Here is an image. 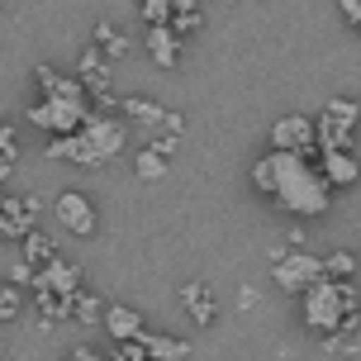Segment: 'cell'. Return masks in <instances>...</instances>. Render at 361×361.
Returning a JSON list of instances; mask_svg holds the SVG:
<instances>
[{
	"label": "cell",
	"instance_id": "6da1fadb",
	"mask_svg": "<svg viewBox=\"0 0 361 361\" xmlns=\"http://www.w3.org/2000/svg\"><path fill=\"white\" fill-rule=\"evenodd\" d=\"M252 190L267 195L281 214H295V219H319L333 204V190L314 171V162H305L300 152H281V147H271L267 157L252 162Z\"/></svg>",
	"mask_w": 361,
	"mask_h": 361
},
{
	"label": "cell",
	"instance_id": "7a4b0ae2",
	"mask_svg": "<svg viewBox=\"0 0 361 361\" xmlns=\"http://www.w3.org/2000/svg\"><path fill=\"white\" fill-rule=\"evenodd\" d=\"M361 309V295H357V281H314V286L300 295V319H305L309 333H319V338H333L338 328H343L347 314H357Z\"/></svg>",
	"mask_w": 361,
	"mask_h": 361
},
{
	"label": "cell",
	"instance_id": "3957f363",
	"mask_svg": "<svg viewBox=\"0 0 361 361\" xmlns=\"http://www.w3.org/2000/svg\"><path fill=\"white\" fill-rule=\"evenodd\" d=\"M124 147H128V124L124 119H119V114H95V109H90L86 124L76 128V157L72 162L105 166V162H114Z\"/></svg>",
	"mask_w": 361,
	"mask_h": 361
},
{
	"label": "cell",
	"instance_id": "277c9868",
	"mask_svg": "<svg viewBox=\"0 0 361 361\" xmlns=\"http://www.w3.org/2000/svg\"><path fill=\"white\" fill-rule=\"evenodd\" d=\"M314 147H343V152H357V105L352 100H328L319 114H314Z\"/></svg>",
	"mask_w": 361,
	"mask_h": 361
},
{
	"label": "cell",
	"instance_id": "5b68a950",
	"mask_svg": "<svg viewBox=\"0 0 361 361\" xmlns=\"http://www.w3.org/2000/svg\"><path fill=\"white\" fill-rule=\"evenodd\" d=\"M24 114H29V124H34V128H43L48 138H57V133H76V128L86 124L90 105H86V100H48V95H38Z\"/></svg>",
	"mask_w": 361,
	"mask_h": 361
},
{
	"label": "cell",
	"instance_id": "8992f818",
	"mask_svg": "<svg viewBox=\"0 0 361 361\" xmlns=\"http://www.w3.org/2000/svg\"><path fill=\"white\" fill-rule=\"evenodd\" d=\"M271 276H276V286L286 290V295H305V290L319 281V257L276 247V252H271Z\"/></svg>",
	"mask_w": 361,
	"mask_h": 361
},
{
	"label": "cell",
	"instance_id": "52a82bcc",
	"mask_svg": "<svg viewBox=\"0 0 361 361\" xmlns=\"http://www.w3.org/2000/svg\"><path fill=\"white\" fill-rule=\"evenodd\" d=\"M271 147L300 152L305 162H314V157H319V147H314V119H309V114H281V119L271 124Z\"/></svg>",
	"mask_w": 361,
	"mask_h": 361
},
{
	"label": "cell",
	"instance_id": "ba28073f",
	"mask_svg": "<svg viewBox=\"0 0 361 361\" xmlns=\"http://www.w3.org/2000/svg\"><path fill=\"white\" fill-rule=\"evenodd\" d=\"M38 204L43 200L29 190V195H0V243H19V238L29 233V228H38L34 214H38Z\"/></svg>",
	"mask_w": 361,
	"mask_h": 361
},
{
	"label": "cell",
	"instance_id": "9c48e42d",
	"mask_svg": "<svg viewBox=\"0 0 361 361\" xmlns=\"http://www.w3.org/2000/svg\"><path fill=\"white\" fill-rule=\"evenodd\" d=\"M81 286H86V271L76 267V262H67V257H48V262L34 271V281H29V290H53L62 300H72Z\"/></svg>",
	"mask_w": 361,
	"mask_h": 361
},
{
	"label": "cell",
	"instance_id": "30bf717a",
	"mask_svg": "<svg viewBox=\"0 0 361 361\" xmlns=\"http://www.w3.org/2000/svg\"><path fill=\"white\" fill-rule=\"evenodd\" d=\"M53 214H57V224L76 238L95 233V204H90V195H81V190H62V195L53 200Z\"/></svg>",
	"mask_w": 361,
	"mask_h": 361
},
{
	"label": "cell",
	"instance_id": "8fae6325",
	"mask_svg": "<svg viewBox=\"0 0 361 361\" xmlns=\"http://www.w3.org/2000/svg\"><path fill=\"white\" fill-rule=\"evenodd\" d=\"M314 171L328 180V190H352V185H357V176H361V162H357V152H343V147H324Z\"/></svg>",
	"mask_w": 361,
	"mask_h": 361
},
{
	"label": "cell",
	"instance_id": "7c38bea8",
	"mask_svg": "<svg viewBox=\"0 0 361 361\" xmlns=\"http://www.w3.org/2000/svg\"><path fill=\"white\" fill-rule=\"evenodd\" d=\"M180 309L190 314V324L195 328H214L219 324V295L209 281H185L180 286Z\"/></svg>",
	"mask_w": 361,
	"mask_h": 361
},
{
	"label": "cell",
	"instance_id": "4fadbf2b",
	"mask_svg": "<svg viewBox=\"0 0 361 361\" xmlns=\"http://www.w3.org/2000/svg\"><path fill=\"white\" fill-rule=\"evenodd\" d=\"M143 53L152 57V67H180V38L166 24H147L143 29Z\"/></svg>",
	"mask_w": 361,
	"mask_h": 361
},
{
	"label": "cell",
	"instance_id": "5bb4252c",
	"mask_svg": "<svg viewBox=\"0 0 361 361\" xmlns=\"http://www.w3.org/2000/svg\"><path fill=\"white\" fill-rule=\"evenodd\" d=\"M133 343L143 347L147 361H185V357H190V343L176 338V333H152V328H143Z\"/></svg>",
	"mask_w": 361,
	"mask_h": 361
},
{
	"label": "cell",
	"instance_id": "9a60e30c",
	"mask_svg": "<svg viewBox=\"0 0 361 361\" xmlns=\"http://www.w3.org/2000/svg\"><path fill=\"white\" fill-rule=\"evenodd\" d=\"M100 328H105L114 343H133V338H138L147 324H143V314H138L133 305H105V314H100Z\"/></svg>",
	"mask_w": 361,
	"mask_h": 361
},
{
	"label": "cell",
	"instance_id": "2e32d148",
	"mask_svg": "<svg viewBox=\"0 0 361 361\" xmlns=\"http://www.w3.org/2000/svg\"><path fill=\"white\" fill-rule=\"evenodd\" d=\"M34 81H38V90L48 95V100H86V90H81V81H76L72 72H57V67H34ZM90 105V100H86Z\"/></svg>",
	"mask_w": 361,
	"mask_h": 361
},
{
	"label": "cell",
	"instance_id": "e0dca14e",
	"mask_svg": "<svg viewBox=\"0 0 361 361\" xmlns=\"http://www.w3.org/2000/svg\"><path fill=\"white\" fill-rule=\"evenodd\" d=\"M76 81H81V90H86V100H95V95H105L109 90V62L95 48H86V53L76 57Z\"/></svg>",
	"mask_w": 361,
	"mask_h": 361
},
{
	"label": "cell",
	"instance_id": "ac0fdd59",
	"mask_svg": "<svg viewBox=\"0 0 361 361\" xmlns=\"http://www.w3.org/2000/svg\"><path fill=\"white\" fill-rule=\"evenodd\" d=\"M90 48L105 57V62H119V57H128V48H133V43H128V34L119 29V24L100 19V24L90 29Z\"/></svg>",
	"mask_w": 361,
	"mask_h": 361
},
{
	"label": "cell",
	"instance_id": "d6986e66",
	"mask_svg": "<svg viewBox=\"0 0 361 361\" xmlns=\"http://www.w3.org/2000/svg\"><path fill=\"white\" fill-rule=\"evenodd\" d=\"M162 114H166V105H157L152 95H124V100H119V119H124V124L157 128V124H162Z\"/></svg>",
	"mask_w": 361,
	"mask_h": 361
},
{
	"label": "cell",
	"instance_id": "ffe728a7",
	"mask_svg": "<svg viewBox=\"0 0 361 361\" xmlns=\"http://www.w3.org/2000/svg\"><path fill=\"white\" fill-rule=\"evenodd\" d=\"M100 314H105V300H100L90 286H81L72 295V305H67V319L81 324V328H100Z\"/></svg>",
	"mask_w": 361,
	"mask_h": 361
},
{
	"label": "cell",
	"instance_id": "44dd1931",
	"mask_svg": "<svg viewBox=\"0 0 361 361\" xmlns=\"http://www.w3.org/2000/svg\"><path fill=\"white\" fill-rule=\"evenodd\" d=\"M166 29H171L176 38H185V34H195V29H204V5H200V0H171Z\"/></svg>",
	"mask_w": 361,
	"mask_h": 361
},
{
	"label": "cell",
	"instance_id": "7402d4cb",
	"mask_svg": "<svg viewBox=\"0 0 361 361\" xmlns=\"http://www.w3.org/2000/svg\"><path fill=\"white\" fill-rule=\"evenodd\" d=\"M48 257H57V243L43 228H29V233L19 238V262H29V267H43Z\"/></svg>",
	"mask_w": 361,
	"mask_h": 361
},
{
	"label": "cell",
	"instance_id": "603a6c76",
	"mask_svg": "<svg viewBox=\"0 0 361 361\" xmlns=\"http://www.w3.org/2000/svg\"><path fill=\"white\" fill-rule=\"evenodd\" d=\"M319 276L324 281H357V252L352 247H338V252L319 257Z\"/></svg>",
	"mask_w": 361,
	"mask_h": 361
},
{
	"label": "cell",
	"instance_id": "cb8c5ba5",
	"mask_svg": "<svg viewBox=\"0 0 361 361\" xmlns=\"http://www.w3.org/2000/svg\"><path fill=\"white\" fill-rule=\"evenodd\" d=\"M19 314H24V290L0 276V324H15Z\"/></svg>",
	"mask_w": 361,
	"mask_h": 361
},
{
	"label": "cell",
	"instance_id": "d4e9b609",
	"mask_svg": "<svg viewBox=\"0 0 361 361\" xmlns=\"http://www.w3.org/2000/svg\"><path fill=\"white\" fill-rule=\"evenodd\" d=\"M166 157H157V152H152V147H138V152H133V171H138V180H162L166 176Z\"/></svg>",
	"mask_w": 361,
	"mask_h": 361
},
{
	"label": "cell",
	"instance_id": "484cf974",
	"mask_svg": "<svg viewBox=\"0 0 361 361\" xmlns=\"http://www.w3.org/2000/svg\"><path fill=\"white\" fill-rule=\"evenodd\" d=\"M43 157H53V162H72V157H76V133H57L53 143L43 147Z\"/></svg>",
	"mask_w": 361,
	"mask_h": 361
},
{
	"label": "cell",
	"instance_id": "4316f807",
	"mask_svg": "<svg viewBox=\"0 0 361 361\" xmlns=\"http://www.w3.org/2000/svg\"><path fill=\"white\" fill-rule=\"evenodd\" d=\"M19 162V147H15V124L0 119V166H15Z\"/></svg>",
	"mask_w": 361,
	"mask_h": 361
},
{
	"label": "cell",
	"instance_id": "83f0119b",
	"mask_svg": "<svg viewBox=\"0 0 361 361\" xmlns=\"http://www.w3.org/2000/svg\"><path fill=\"white\" fill-rule=\"evenodd\" d=\"M138 15H143V24H166L171 0H138Z\"/></svg>",
	"mask_w": 361,
	"mask_h": 361
},
{
	"label": "cell",
	"instance_id": "f1b7e54d",
	"mask_svg": "<svg viewBox=\"0 0 361 361\" xmlns=\"http://www.w3.org/2000/svg\"><path fill=\"white\" fill-rule=\"evenodd\" d=\"M143 147H152L157 157H166V162H171V157L180 152V138H176V133H157V138H152V143H143Z\"/></svg>",
	"mask_w": 361,
	"mask_h": 361
},
{
	"label": "cell",
	"instance_id": "f546056e",
	"mask_svg": "<svg viewBox=\"0 0 361 361\" xmlns=\"http://www.w3.org/2000/svg\"><path fill=\"white\" fill-rule=\"evenodd\" d=\"M109 361H147V357H143V347H138V343H114Z\"/></svg>",
	"mask_w": 361,
	"mask_h": 361
},
{
	"label": "cell",
	"instance_id": "4dcf8cb0",
	"mask_svg": "<svg viewBox=\"0 0 361 361\" xmlns=\"http://www.w3.org/2000/svg\"><path fill=\"white\" fill-rule=\"evenodd\" d=\"M34 271H38V267H29V262H15V267H10V276H5V281H15L19 290H29V281H34Z\"/></svg>",
	"mask_w": 361,
	"mask_h": 361
},
{
	"label": "cell",
	"instance_id": "1f68e13d",
	"mask_svg": "<svg viewBox=\"0 0 361 361\" xmlns=\"http://www.w3.org/2000/svg\"><path fill=\"white\" fill-rule=\"evenodd\" d=\"M305 243H309L305 224H290V228H286V247H290V252H305Z\"/></svg>",
	"mask_w": 361,
	"mask_h": 361
},
{
	"label": "cell",
	"instance_id": "d6a6232c",
	"mask_svg": "<svg viewBox=\"0 0 361 361\" xmlns=\"http://www.w3.org/2000/svg\"><path fill=\"white\" fill-rule=\"evenodd\" d=\"M162 128L180 138V133H185V114H180V109H166V114H162Z\"/></svg>",
	"mask_w": 361,
	"mask_h": 361
},
{
	"label": "cell",
	"instance_id": "836d02e7",
	"mask_svg": "<svg viewBox=\"0 0 361 361\" xmlns=\"http://www.w3.org/2000/svg\"><path fill=\"white\" fill-rule=\"evenodd\" d=\"M67 361H109V357H100L95 347H72V357H67Z\"/></svg>",
	"mask_w": 361,
	"mask_h": 361
},
{
	"label": "cell",
	"instance_id": "e575fe53",
	"mask_svg": "<svg viewBox=\"0 0 361 361\" xmlns=\"http://www.w3.org/2000/svg\"><path fill=\"white\" fill-rule=\"evenodd\" d=\"M338 5H343L347 24H361V0H338Z\"/></svg>",
	"mask_w": 361,
	"mask_h": 361
},
{
	"label": "cell",
	"instance_id": "d590c367",
	"mask_svg": "<svg viewBox=\"0 0 361 361\" xmlns=\"http://www.w3.org/2000/svg\"><path fill=\"white\" fill-rule=\"evenodd\" d=\"M10 171H15V166H0V195H5V180H10Z\"/></svg>",
	"mask_w": 361,
	"mask_h": 361
},
{
	"label": "cell",
	"instance_id": "8d00e7d4",
	"mask_svg": "<svg viewBox=\"0 0 361 361\" xmlns=\"http://www.w3.org/2000/svg\"><path fill=\"white\" fill-rule=\"evenodd\" d=\"M0 352H5V343H0Z\"/></svg>",
	"mask_w": 361,
	"mask_h": 361
}]
</instances>
